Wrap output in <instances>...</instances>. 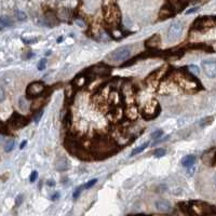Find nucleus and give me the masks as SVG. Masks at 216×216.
I'll return each mask as SVG.
<instances>
[{"mask_svg": "<svg viewBox=\"0 0 216 216\" xmlns=\"http://www.w3.org/2000/svg\"><path fill=\"white\" fill-rule=\"evenodd\" d=\"M92 150L94 151L95 156L102 158H106L108 156L116 154L117 146L112 140L108 138H98L94 140L92 144Z\"/></svg>", "mask_w": 216, "mask_h": 216, "instance_id": "f257e3e1", "label": "nucleus"}, {"mask_svg": "<svg viewBox=\"0 0 216 216\" xmlns=\"http://www.w3.org/2000/svg\"><path fill=\"white\" fill-rule=\"evenodd\" d=\"M174 81L177 83L178 86L182 89H184L187 92H196V91L200 90V83L197 81V79L193 78V75L185 74V73H181V74L175 75Z\"/></svg>", "mask_w": 216, "mask_h": 216, "instance_id": "f03ea898", "label": "nucleus"}, {"mask_svg": "<svg viewBox=\"0 0 216 216\" xmlns=\"http://www.w3.org/2000/svg\"><path fill=\"white\" fill-rule=\"evenodd\" d=\"M103 15H104L105 22L109 25H112V26H117L121 22L120 10L115 3L105 5L104 9H103Z\"/></svg>", "mask_w": 216, "mask_h": 216, "instance_id": "7ed1b4c3", "label": "nucleus"}, {"mask_svg": "<svg viewBox=\"0 0 216 216\" xmlns=\"http://www.w3.org/2000/svg\"><path fill=\"white\" fill-rule=\"evenodd\" d=\"M213 27H216V16L199 17L193 24V28L196 30H205Z\"/></svg>", "mask_w": 216, "mask_h": 216, "instance_id": "20e7f679", "label": "nucleus"}, {"mask_svg": "<svg viewBox=\"0 0 216 216\" xmlns=\"http://www.w3.org/2000/svg\"><path fill=\"white\" fill-rule=\"evenodd\" d=\"M131 54H132L131 48L129 45H123L112 51L109 54V59L112 62H124L131 56Z\"/></svg>", "mask_w": 216, "mask_h": 216, "instance_id": "39448f33", "label": "nucleus"}, {"mask_svg": "<svg viewBox=\"0 0 216 216\" xmlns=\"http://www.w3.org/2000/svg\"><path fill=\"white\" fill-rule=\"evenodd\" d=\"M160 106L157 101H151L148 105H146L145 108L143 109L142 116L145 120H152L157 118L160 114Z\"/></svg>", "mask_w": 216, "mask_h": 216, "instance_id": "423d86ee", "label": "nucleus"}, {"mask_svg": "<svg viewBox=\"0 0 216 216\" xmlns=\"http://www.w3.org/2000/svg\"><path fill=\"white\" fill-rule=\"evenodd\" d=\"M44 91V84L41 81H34L29 83L26 88V97L27 98H37V96Z\"/></svg>", "mask_w": 216, "mask_h": 216, "instance_id": "0eeeda50", "label": "nucleus"}, {"mask_svg": "<svg viewBox=\"0 0 216 216\" xmlns=\"http://www.w3.org/2000/svg\"><path fill=\"white\" fill-rule=\"evenodd\" d=\"M184 31V24L182 22L175 21L171 24L169 30H168V39L169 41H175L181 38L182 34Z\"/></svg>", "mask_w": 216, "mask_h": 216, "instance_id": "6e6552de", "label": "nucleus"}, {"mask_svg": "<svg viewBox=\"0 0 216 216\" xmlns=\"http://www.w3.org/2000/svg\"><path fill=\"white\" fill-rule=\"evenodd\" d=\"M29 122V119L26 118L23 115H19L17 112H14L12 115L11 118L8 120V126L13 129H22L25 126H27Z\"/></svg>", "mask_w": 216, "mask_h": 216, "instance_id": "1a4fd4ad", "label": "nucleus"}, {"mask_svg": "<svg viewBox=\"0 0 216 216\" xmlns=\"http://www.w3.org/2000/svg\"><path fill=\"white\" fill-rule=\"evenodd\" d=\"M202 69L209 78H215L216 77V61H203L201 64Z\"/></svg>", "mask_w": 216, "mask_h": 216, "instance_id": "9d476101", "label": "nucleus"}, {"mask_svg": "<svg viewBox=\"0 0 216 216\" xmlns=\"http://www.w3.org/2000/svg\"><path fill=\"white\" fill-rule=\"evenodd\" d=\"M160 44H161V37L159 34H154L145 41V45L148 49H157L160 47Z\"/></svg>", "mask_w": 216, "mask_h": 216, "instance_id": "9b49d317", "label": "nucleus"}, {"mask_svg": "<svg viewBox=\"0 0 216 216\" xmlns=\"http://www.w3.org/2000/svg\"><path fill=\"white\" fill-rule=\"evenodd\" d=\"M202 160L205 164L207 165H215L216 164V149L213 148V149L209 150V151H205L204 154L202 156Z\"/></svg>", "mask_w": 216, "mask_h": 216, "instance_id": "f8f14e48", "label": "nucleus"}, {"mask_svg": "<svg viewBox=\"0 0 216 216\" xmlns=\"http://www.w3.org/2000/svg\"><path fill=\"white\" fill-rule=\"evenodd\" d=\"M174 11H175V10H174L170 5H163V7L161 8V10H160V12H159V19H170V17L173 16L174 13H175Z\"/></svg>", "mask_w": 216, "mask_h": 216, "instance_id": "ddd939ff", "label": "nucleus"}, {"mask_svg": "<svg viewBox=\"0 0 216 216\" xmlns=\"http://www.w3.org/2000/svg\"><path fill=\"white\" fill-rule=\"evenodd\" d=\"M156 207H157L158 211L160 212H163V213H168L172 210V207L170 204L169 201H166V200H158L156 201Z\"/></svg>", "mask_w": 216, "mask_h": 216, "instance_id": "4468645a", "label": "nucleus"}, {"mask_svg": "<svg viewBox=\"0 0 216 216\" xmlns=\"http://www.w3.org/2000/svg\"><path fill=\"white\" fill-rule=\"evenodd\" d=\"M55 168H56L57 171H66V170L69 169V162L67 160V158L65 157H59L58 159L55 162Z\"/></svg>", "mask_w": 216, "mask_h": 216, "instance_id": "2eb2a0df", "label": "nucleus"}, {"mask_svg": "<svg viewBox=\"0 0 216 216\" xmlns=\"http://www.w3.org/2000/svg\"><path fill=\"white\" fill-rule=\"evenodd\" d=\"M169 2L170 5L177 12L185 9L186 5H187V1L186 0H169Z\"/></svg>", "mask_w": 216, "mask_h": 216, "instance_id": "dca6fc26", "label": "nucleus"}, {"mask_svg": "<svg viewBox=\"0 0 216 216\" xmlns=\"http://www.w3.org/2000/svg\"><path fill=\"white\" fill-rule=\"evenodd\" d=\"M109 71H110V68L107 66V65L100 64L93 67V73H94L95 75H106V74H109Z\"/></svg>", "mask_w": 216, "mask_h": 216, "instance_id": "f3484780", "label": "nucleus"}, {"mask_svg": "<svg viewBox=\"0 0 216 216\" xmlns=\"http://www.w3.org/2000/svg\"><path fill=\"white\" fill-rule=\"evenodd\" d=\"M196 162V157L193 154H189V156H186L182 159V165L185 166V168H190V166H193Z\"/></svg>", "mask_w": 216, "mask_h": 216, "instance_id": "a211bd4d", "label": "nucleus"}, {"mask_svg": "<svg viewBox=\"0 0 216 216\" xmlns=\"http://www.w3.org/2000/svg\"><path fill=\"white\" fill-rule=\"evenodd\" d=\"M45 22L49 26H54L57 24V19L53 13H47L45 14Z\"/></svg>", "mask_w": 216, "mask_h": 216, "instance_id": "6ab92c4d", "label": "nucleus"}, {"mask_svg": "<svg viewBox=\"0 0 216 216\" xmlns=\"http://www.w3.org/2000/svg\"><path fill=\"white\" fill-rule=\"evenodd\" d=\"M0 25H1V29L5 28V27H10L13 25L12 21L9 19V17H5V16H1L0 19Z\"/></svg>", "mask_w": 216, "mask_h": 216, "instance_id": "aec40b11", "label": "nucleus"}, {"mask_svg": "<svg viewBox=\"0 0 216 216\" xmlns=\"http://www.w3.org/2000/svg\"><path fill=\"white\" fill-rule=\"evenodd\" d=\"M149 146V143H145V144H143L142 146H140V147H136L135 149L132 150V152H131V157H133V156H136V154H140L142 151H144V149H146V148Z\"/></svg>", "mask_w": 216, "mask_h": 216, "instance_id": "412c9836", "label": "nucleus"}, {"mask_svg": "<svg viewBox=\"0 0 216 216\" xmlns=\"http://www.w3.org/2000/svg\"><path fill=\"white\" fill-rule=\"evenodd\" d=\"M212 122H213V117H205V118H203L202 120H200L199 126H201V128H204V126L211 124Z\"/></svg>", "mask_w": 216, "mask_h": 216, "instance_id": "4be33fe9", "label": "nucleus"}, {"mask_svg": "<svg viewBox=\"0 0 216 216\" xmlns=\"http://www.w3.org/2000/svg\"><path fill=\"white\" fill-rule=\"evenodd\" d=\"M15 17L17 19V21H21V22H24L27 19V15L24 13L23 11H21V10H16L15 11Z\"/></svg>", "mask_w": 216, "mask_h": 216, "instance_id": "5701e85b", "label": "nucleus"}, {"mask_svg": "<svg viewBox=\"0 0 216 216\" xmlns=\"http://www.w3.org/2000/svg\"><path fill=\"white\" fill-rule=\"evenodd\" d=\"M59 17L61 19H67L69 17V10L66 9V8H63V9L59 10Z\"/></svg>", "mask_w": 216, "mask_h": 216, "instance_id": "b1692460", "label": "nucleus"}, {"mask_svg": "<svg viewBox=\"0 0 216 216\" xmlns=\"http://www.w3.org/2000/svg\"><path fill=\"white\" fill-rule=\"evenodd\" d=\"M166 154V150L165 149H163V148H159V149H156L154 150V156L156 158H161V157H163L164 154Z\"/></svg>", "mask_w": 216, "mask_h": 216, "instance_id": "393cba45", "label": "nucleus"}, {"mask_svg": "<svg viewBox=\"0 0 216 216\" xmlns=\"http://www.w3.org/2000/svg\"><path fill=\"white\" fill-rule=\"evenodd\" d=\"M13 147H14V142H13L12 140H9L5 145V152L11 151V150L13 149Z\"/></svg>", "mask_w": 216, "mask_h": 216, "instance_id": "a878e982", "label": "nucleus"}, {"mask_svg": "<svg viewBox=\"0 0 216 216\" xmlns=\"http://www.w3.org/2000/svg\"><path fill=\"white\" fill-rule=\"evenodd\" d=\"M163 135V131L162 130H157V131H154V133L151 134V138L152 140H159L161 136Z\"/></svg>", "mask_w": 216, "mask_h": 216, "instance_id": "bb28decb", "label": "nucleus"}, {"mask_svg": "<svg viewBox=\"0 0 216 216\" xmlns=\"http://www.w3.org/2000/svg\"><path fill=\"white\" fill-rule=\"evenodd\" d=\"M188 69V73H190L191 75H197L199 74V68H198L197 66H195V65H191V66H188L187 67Z\"/></svg>", "mask_w": 216, "mask_h": 216, "instance_id": "cd10ccee", "label": "nucleus"}, {"mask_svg": "<svg viewBox=\"0 0 216 216\" xmlns=\"http://www.w3.org/2000/svg\"><path fill=\"white\" fill-rule=\"evenodd\" d=\"M45 66H47V59L45 58H41L40 61H39L38 63V69L39 70H43V69L45 68Z\"/></svg>", "mask_w": 216, "mask_h": 216, "instance_id": "c85d7f7f", "label": "nucleus"}, {"mask_svg": "<svg viewBox=\"0 0 216 216\" xmlns=\"http://www.w3.org/2000/svg\"><path fill=\"white\" fill-rule=\"evenodd\" d=\"M70 119H71L70 112H67V115L65 116L64 120H63V122H64V126H70Z\"/></svg>", "mask_w": 216, "mask_h": 216, "instance_id": "c756f323", "label": "nucleus"}, {"mask_svg": "<svg viewBox=\"0 0 216 216\" xmlns=\"http://www.w3.org/2000/svg\"><path fill=\"white\" fill-rule=\"evenodd\" d=\"M96 183H97V179H96V178H94V179H91V181H89L88 183L84 185V188H86V189H90V188L93 187V186H94Z\"/></svg>", "mask_w": 216, "mask_h": 216, "instance_id": "7c9ffc66", "label": "nucleus"}, {"mask_svg": "<svg viewBox=\"0 0 216 216\" xmlns=\"http://www.w3.org/2000/svg\"><path fill=\"white\" fill-rule=\"evenodd\" d=\"M19 107H21L22 109H26V107H25V106H27V102H26V98H25V97H21V98H19Z\"/></svg>", "mask_w": 216, "mask_h": 216, "instance_id": "2f4dec72", "label": "nucleus"}, {"mask_svg": "<svg viewBox=\"0 0 216 216\" xmlns=\"http://www.w3.org/2000/svg\"><path fill=\"white\" fill-rule=\"evenodd\" d=\"M84 188V186H79L78 188H77L76 190H75V193H74V199H77V198L80 196V193H81V191H82V189Z\"/></svg>", "mask_w": 216, "mask_h": 216, "instance_id": "473e14b6", "label": "nucleus"}, {"mask_svg": "<svg viewBox=\"0 0 216 216\" xmlns=\"http://www.w3.org/2000/svg\"><path fill=\"white\" fill-rule=\"evenodd\" d=\"M42 114H43V110L41 109L40 112H37V114L35 115V118H34V119H35V122H36V123H38V122L40 121V118L42 117Z\"/></svg>", "mask_w": 216, "mask_h": 216, "instance_id": "72a5a7b5", "label": "nucleus"}, {"mask_svg": "<svg viewBox=\"0 0 216 216\" xmlns=\"http://www.w3.org/2000/svg\"><path fill=\"white\" fill-rule=\"evenodd\" d=\"M37 178H38V172L34 171L33 173H31V175H30V182L31 183H34V182L37 181Z\"/></svg>", "mask_w": 216, "mask_h": 216, "instance_id": "f704fd0d", "label": "nucleus"}, {"mask_svg": "<svg viewBox=\"0 0 216 216\" xmlns=\"http://www.w3.org/2000/svg\"><path fill=\"white\" fill-rule=\"evenodd\" d=\"M22 200H23V196L22 195H19L16 198V205H19L22 203Z\"/></svg>", "mask_w": 216, "mask_h": 216, "instance_id": "c9c22d12", "label": "nucleus"}, {"mask_svg": "<svg viewBox=\"0 0 216 216\" xmlns=\"http://www.w3.org/2000/svg\"><path fill=\"white\" fill-rule=\"evenodd\" d=\"M193 172H195V166H190V168H188V171H187V173L189 174L190 176L193 175Z\"/></svg>", "mask_w": 216, "mask_h": 216, "instance_id": "e433bc0d", "label": "nucleus"}, {"mask_svg": "<svg viewBox=\"0 0 216 216\" xmlns=\"http://www.w3.org/2000/svg\"><path fill=\"white\" fill-rule=\"evenodd\" d=\"M0 97H1V98H0V101L2 102L3 98H5V92H3V89L2 88L0 89Z\"/></svg>", "mask_w": 216, "mask_h": 216, "instance_id": "4c0bfd02", "label": "nucleus"}, {"mask_svg": "<svg viewBox=\"0 0 216 216\" xmlns=\"http://www.w3.org/2000/svg\"><path fill=\"white\" fill-rule=\"evenodd\" d=\"M58 197H59V193H55L54 195H53L52 197H51V199H52V201H54V200H56Z\"/></svg>", "mask_w": 216, "mask_h": 216, "instance_id": "58836bf2", "label": "nucleus"}, {"mask_svg": "<svg viewBox=\"0 0 216 216\" xmlns=\"http://www.w3.org/2000/svg\"><path fill=\"white\" fill-rule=\"evenodd\" d=\"M198 10V8H193V9L188 10L187 12H186V14H189V13H193V12H196Z\"/></svg>", "mask_w": 216, "mask_h": 216, "instance_id": "ea45409f", "label": "nucleus"}, {"mask_svg": "<svg viewBox=\"0 0 216 216\" xmlns=\"http://www.w3.org/2000/svg\"><path fill=\"white\" fill-rule=\"evenodd\" d=\"M48 186H50V187H54L55 182L54 181H48Z\"/></svg>", "mask_w": 216, "mask_h": 216, "instance_id": "a19ab883", "label": "nucleus"}, {"mask_svg": "<svg viewBox=\"0 0 216 216\" xmlns=\"http://www.w3.org/2000/svg\"><path fill=\"white\" fill-rule=\"evenodd\" d=\"M26 145H27V142H26V140H24V142L21 144V146H19V148H21V149H23V148L25 147Z\"/></svg>", "mask_w": 216, "mask_h": 216, "instance_id": "79ce46f5", "label": "nucleus"}, {"mask_svg": "<svg viewBox=\"0 0 216 216\" xmlns=\"http://www.w3.org/2000/svg\"><path fill=\"white\" fill-rule=\"evenodd\" d=\"M64 40V38H63V37H59V38H57V43H59V42H62V41Z\"/></svg>", "mask_w": 216, "mask_h": 216, "instance_id": "37998d69", "label": "nucleus"}, {"mask_svg": "<svg viewBox=\"0 0 216 216\" xmlns=\"http://www.w3.org/2000/svg\"><path fill=\"white\" fill-rule=\"evenodd\" d=\"M213 183H214V185H215V187H216V173L214 174V177H213Z\"/></svg>", "mask_w": 216, "mask_h": 216, "instance_id": "c03bdc74", "label": "nucleus"}, {"mask_svg": "<svg viewBox=\"0 0 216 216\" xmlns=\"http://www.w3.org/2000/svg\"><path fill=\"white\" fill-rule=\"evenodd\" d=\"M76 23H77V24H79V25H80L81 27H83V26H84V24H83L82 22H80V21H77Z\"/></svg>", "mask_w": 216, "mask_h": 216, "instance_id": "a18cd8bd", "label": "nucleus"}]
</instances>
